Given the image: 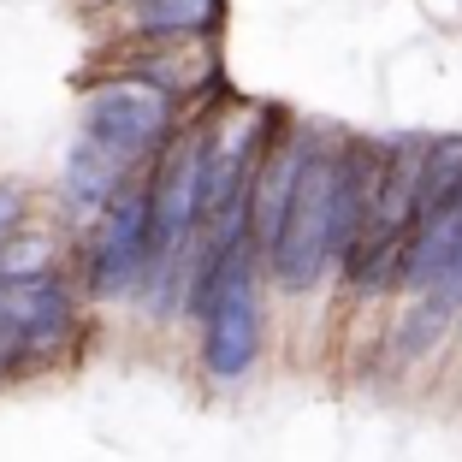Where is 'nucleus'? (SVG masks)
<instances>
[{
	"label": "nucleus",
	"mask_w": 462,
	"mask_h": 462,
	"mask_svg": "<svg viewBox=\"0 0 462 462\" xmlns=\"http://www.w3.org/2000/svg\"><path fill=\"white\" fill-rule=\"evenodd\" d=\"M184 119H190V107L178 96H166V89H154V83H143V78L113 71V78H96L83 89L78 136H89L96 149H107L113 161L131 166V172H149Z\"/></svg>",
	"instance_id": "obj_1"
},
{
	"label": "nucleus",
	"mask_w": 462,
	"mask_h": 462,
	"mask_svg": "<svg viewBox=\"0 0 462 462\" xmlns=\"http://www.w3.org/2000/svg\"><path fill=\"white\" fill-rule=\"evenodd\" d=\"M154 255V214H149V178L136 172L96 226L78 231L71 249V279L83 302H131Z\"/></svg>",
	"instance_id": "obj_2"
},
{
	"label": "nucleus",
	"mask_w": 462,
	"mask_h": 462,
	"mask_svg": "<svg viewBox=\"0 0 462 462\" xmlns=\"http://www.w3.org/2000/svg\"><path fill=\"white\" fill-rule=\"evenodd\" d=\"M6 291V320H13V350L0 367V385L36 380L60 367L83 338V291L66 267L36 273V279H0Z\"/></svg>",
	"instance_id": "obj_3"
},
{
	"label": "nucleus",
	"mask_w": 462,
	"mask_h": 462,
	"mask_svg": "<svg viewBox=\"0 0 462 462\" xmlns=\"http://www.w3.org/2000/svg\"><path fill=\"white\" fill-rule=\"evenodd\" d=\"M267 267H261V249H244L226 273V291L214 297V309L202 314V338H196V374H202L214 392H231L255 374L261 350H267Z\"/></svg>",
	"instance_id": "obj_4"
},
{
	"label": "nucleus",
	"mask_w": 462,
	"mask_h": 462,
	"mask_svg": "<svg viewBox=\"0 0 462 462\" xmlns=\"http://www.w3.org/2000/svg\"><path fill=\"white\" fill-rule=\"evenodd\" d=\"M332 143L338 131L314 149V161L302 166L297 178V196H291V214H285V231L273 255L261 261L267 267V285H279L285 297H314V291L332 279L327 267V231H332Z\"/></svg>",
	"instance_id": "obj_5"
},
{
	"label": "nucleus",
	"mask_w": 462,
	"mask_h": 462,
	"mask_svg": "<svg viewBox=\"0 0 462 462\" xmlns=\"http://www.w3.org/2000/svg\"><path fill=\"white\" fill-rule=\"evenodd\" d=\"M107 18L125 42H219L231 0H119Z\"/></svg>",
	"instance_id": "obj_6"
},
{
	"label": "nucleus",
	"mask_w": 462,
	"mask_h": 462,
	"mask_svg": "<svg viewBox=\"0 0 462 462\" xmlns=\"http://www.w3.org/2000/svg\"><path fill=\"white\" fill-rule=\"evenodd\" d=\"M131 166H119L107 149H96L89 136H78L66 149V161H60V214H66L71 231L96 226L101 214H107V202L131 184Z\"/></svg>",
	"instance_id": "obj_7"
},
{
	"label": "nucleus",
	"mask_w": 462,
	"mask_h": 462,
	"mask_svg": "<svg viewBox=\"0 0 462 462\" xmlns=\"http://www.w3.org/2000/svg\"><path fill=\"white\" fill-rule=\"evenodd\" d=\"M457 190H462V131L427 136V161H421V184H415V208H409V231L421 226L427 214H439Z\"/></svg>",
	"instance_id": "obj_8"
},
{
	"label": "nucleus",
	"mask_w": 462,
	"mask_h": 462,
	"mask_svg": "<svg viewBox=\"0 0 462 462\" xmlns=\"http://www.w3.org/2000/svg\"><path fill=\"white\" fill-rule=\"evenodd\" d=\"M54 267H71L66 255V237L54 226H18L0 237V279H36V273H54Z\"/></svg>",
	"instance_id": "obj_9"
},
{
	"label": "nucleus",
	"mask_w": 462,
	"mask_h": 462,
	"mask_svg": "<svg viewBox=\"0 0 462 462\" xmlns=\"http://www.w3.org/2000/svg\"><path fill=\"white\" fill-rule=\"evenodd\" d=\"M24 219H30V190L18 184V178H0V237L18 231Z\"/></svg>",
	"instance_id": "obj_10"
},
{
	"label": "nucleus",
	"mask_w": 462,
	"mask_h": 462,
	"mask_svg": "<svg viewBox=\"0 0 462 462\" xmlns=\"http://www.w3.org/2000/svg\"><path fill=\"white\" fill-rule=\"evenodd\" d=\"M439 297H445L450 309H462V237H457V249H450V261H445V279H439Z\"/></svg>",
	"instance_id": "obj_11"
},
{
	"label": "nucleus",
	"mask_w": 462,
	"mask_h": 462,
	"mask_svg": "<svg viewBox=\"0 0 462 462\" xmlns=\"http://www.w3.org/2000/svg\"><path fill=\"white\" fill-rule=\"evenodd\" d=\"M6 350H13V320H6V291H0V367H6Z\"/></svg>",
	"instance_id": "obj_12"
},
{
	"label": "nucleus",
	"mask_w": 462,
	"mask_h": 462,
	"mask_svg": "<svg viewBox=\"0 0 462 462\" xmlns=\"http://www.w3.org/2000/svg\"><path fill=\"white\" fill-rule=\"evenodd\" d=\"M89 6H96V13H107V6H113V0H89Z\"/></svg>",
	"instance_id": "obj_13"
},
{
	"label": "nucleus",
	"mask_w": 462,
	"mask_h": 462,
	"mask_svg": "<svg viewBox=\"0 0 462 462\" xmlns=\"http://www.w3.org/2000/svg\"><path fill=\"white\" fill-rule=\"evenodd\" d=\"M113 6H119V0H113Z\"/></svg>",
	"instance_id": "obj_14"
}]
</instances>
